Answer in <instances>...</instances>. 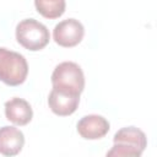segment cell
Segmentation results:
<instances>
[{"instance_id": "obj_1", "label": "cell", "mask_w": 157, "mask_h": 157, "mask_svg": "<svg viewBox=\"0 0 157 157\" xmlns=\"http://www.w3.org/2000/svg\"><path fill=\"white\" fill-rule=\"evenodd\" d=\"M113 144L114 145L107 152V156L140 157L147 146V137L139 128L125 126L114 134Z\"/></svg>"}, {"instance_id": "obj_2", "label": "cell", "mask_w": 157, "mask_h": 157, "mask_svg": "<svg viewBox=\"0 0 157 157\" xmlns=\"http://www.w3.org/2000/svg\"><path fill=\"white\" fill-rule=\"evenodd\" d=\"M28 75L26 58L13 50L0 48V81L15 87L22 85Z\"/></svg>"}, {"instance_id": "obj_3", "label": "cell", "mask_w": 157, "mask_h": 157, "mask_svg": "<svg viewBox=\"0 0 157 157\" xmlns=\"http://www.w3.org/2000/svg\"><path fill=\"white\" fill-rule=\"evenodd\" d=\"M16 39L25 49L38 52L47 47L50 34L43 23L34 18H25L16 26Z\"/></svg>"}, {"instance_id": "obj_4", "label": "cell", "mask_w": 157, "mask_h": 157, "mask_svg": "<svg viewBox=\"0 0 157 157\" xmlns=\"http://www.w3.org/2000/svg\"><path fill=\"white\" fill-rule=\"evenodd\" d=\"M53 88L81 94L85 90V75L78 64L63 61L55 66L52 74Z\"/></svg>"}, {"instance_id": "obj_5", "label": "cell", "mask_w": 157, "mask_h": 157, "mask_svg": "<svg viewBox=\"0 0 157 157\" xmlns=\"http://www.w3.org/2000/svg\"><path fill=\"white\" fill-rule=\"evenodd\" d=\"M85 36L83 25L76 18H67L58 25H55L53 29V39L54 42L64 48L76 47Z\"/></svg>"}, {"instance_id": "obj_6", "label": "cell", "mask_w": 157, "mask_h": 157, "mask_svg": "<svg viewBox=\"0 0 157 157\" xmlns=\"http://www.w3.org/2000/svg\"><path fill=\"white\" fill-rule=\"evenodd\" d=\"M80 103V94L53 88L48 96L50 110L59 117H67L76 112Z\"/></svg>"}, {"instance_id": "obj_7", "label": "cell", "mask_w": 157, "mask_h": 157, "mask_svg": "<svg viewBox=\"0 0 157 157\" xmlns=\"http://www.w3.org/2000/svg\"><path fill=\"white\" fill-rule=\"evenodd\" d=\"M77 132L82 139L98 140L104 137L109 129V121L98 114H88L82 117L77 123Z\"/></svg>"}, {"instance_id": "obj_8", "label": "cell", "mask_w": 157, "mask_h": 157, "mask_svg": "<svg viewBox=\"0 0 157 157\" xmlns=\"http://www.w3.org/2000/svg\"><path fill=\"white\" fill-rule=\"evenodd\" d=\"M5 117L15 125H27L33 118V110L31 104L18 97H13L5 102Z\"/></svg>"}, {"instance_id": "obj_9", "label": "cell", "mask_w": 157, "mask_h": 157, "mask_svg": "<svg viewBox=\"0 0 157 157\" xmlns=\"http://www.w3.org/2000/svg\"><path fill=\"white\" fill-rule=\"evenodd\" d=\"M25 145L23 132L15 128L5 125L0 128V153L7 157L18 155Z\"/></svg>"}, {"instance_id": "obj_10", "label": "cell", "mask_w": 157, "mask_h": 157, "mask_svg": "<svg viewBox=\"0 0 157 157\" xmlns=\"http://www.w3.org/2000/svg\"><path fill=\"white\" fill-rule=\"evenodd\" d=\"M34 6L38 13L48 20L60 17L65 12V0H34Z\"/></svg>"}]
</instances>
